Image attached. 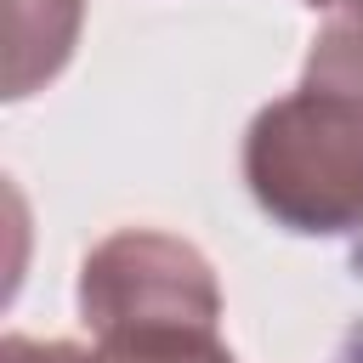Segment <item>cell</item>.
I'll return each instance as SVG.
<instances>
[{
	"label": "cell",
	"mask_w": 363,
	"mask_h": 363,
	"mask_svg": "<svg viewBox=\"0 0 363 363\" xmlns=\"http://www.w3.org/2000/svg\"><path fill=\"white\" fill-rule=\"evenodd\" d=\"M244 182L255 204L312 238L363 227V91L306 79L267 102L244 136Z\"/></svg>",
	"instance_id": "1"
},
{
	"label": "cell",
	"mask_w": 363,
	"mask_h": 363,
	"mask_svg": "<svg viewBox=\"0 0 363 363\" xmlns=\"http://www.w3.org/2000/svg\"><path fill=\"white\" fill-rule=\"evenodd\" d=\"M79 318L96 340L108 335H216L221 289L210 261L159 233L119 227L108 233L79 272Z\"/></svg>",
	"instance_id": "2"
},
{
	"label": "cell",
	"mask_w": 363,
	"mask_h": 363,
	"mask_svg": "<svg viewBox=\"0 0 363 363\" xmlns=\"http://www.w3.org/2000/svg\"><path fill=\"white\" fill-rule=\"evenodd\" d=\"M6 28V96H28L68 62L79 40V0H11Z\"/></svg>",
	"instance_id": "3"
},
{
	"label": "cell",
	"mask_w": 363,
	"mask_h": 363,
	"mask_svg": "<svg viewBox=\"0 0 363 363\" xmlns=\"http://www.w3.org/2000/svg\"><path fill=\"white\" fill-rule=\"evenodd\" d=\"M74 363H233L221 335H108Z\"/></svg>",
	"instance_id": "4"
},
{
	"label": "cell",
	"mask_w": 363,
	"mask_h": 363,
	"mask_svg": "<svg viewBox=\"0 0 363 363\" xmlns=\"http://www.w3.org/2000/svg\"><path fill=\"white\" fill-rule=\"evenodd\" d=\"M306 79L363 91V0H340L335 6V17L323 23V34L312 40Z\"/></svg>",
	"instance_id": "5"
},
{
	"label": "cell",
	"mask_w": 363,
	"mask_h": 363,
	"mask_svg": "<svg viewBox=\"0 0 363 363\" xmlns=\"http://www.w3.org/2000/svg\"><path fill=\"white\" fill-rule=\"evenodd\" d=\"M74 357H79V346H68V340H28V335H11L6 352H0V363H74Z\"/></svg>",
	"instance_id": "6"
},
{
	"label": "cell",
	"mask_w": 363,
	"mask_h": 363,
	"mask_svg": "<svg viewBox=\"0 0 363 363\" xmlns=\"http://www.w3.org/2000/svg\"><path fill=\"white\" fill-rule=\"evenodd\" d=\"M312 6H340V0H312Z\"/></svg>",
	"instance_id": "7"
}]
</instances>
